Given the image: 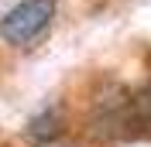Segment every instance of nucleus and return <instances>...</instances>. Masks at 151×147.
Returning a JSON list of instances; mask_svg holds the SVG:
<instances>
[{"label": "nucleus", "instance_id": "f257e3e1", "mask_svg": "<svg viewBox=\"0 0 151 147\" xmlns=\"http://www.w3.org/2000/svg\"><path fill=\"white\" fill-rule=\"evenodd\" d=\"M55 21V0H21L4 14L0 38L14 48H35Z\"/></svg>", "mask_w": 151, "mask_h": 147}, {"label": "nucleus", "instance_id": "f03ea898", "mask_svg": "<svg viewBox=\"0 0 151 147\" xmlns=\"http://www.w3.org/2000/svg\"><path fill=\"white\" fill-rule=\"evenodd\" d=\"M24 133H28L31 144H52V140H58L65 133V120H62V113H58L55 106H48V110H41L38 116H31V123H28Z\"/></svg>", "mask_w": 151, "mask_h": 147}, {"label": "nucleus", "instance_id": "7ed1b4c3", "mask_svg": "<svg viewBox=\"0 0 151 147\" xmlns=\"http://www.w3.org/2000/svg\"><path fill=\"white\" fill-rule=\"evenodd\" d=\"M134 110H137V116H141V120H148V123H151V82L144 86L141 96L134 99Z\"/></svg>", "mask_w": 151, "mask_h": 147}]
</instances>
